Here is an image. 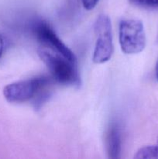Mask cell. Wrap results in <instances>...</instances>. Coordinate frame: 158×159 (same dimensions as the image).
Instances as JSON below:
<instances>
[{"instance_id": "obj_1", "label": "cell", "mask_w": 158, "mask_h": 159, "mask_svg": "<svg viewBox=\"0 0 158 159\" xmlns=\"http://www.w3.org/2000/svg\"><path fill=\"white\" fill-rule=\"evenodd\" d=\"M37 54L56 82L64 85H80L77 62L72 61L60 53L43 45H39Z\"/></svg>"}, {"instance_id": "obj_2", "label": "cell", "mask_w": 158, "mask_h": 159, "mask_svg": "<svg viewBox=\"0 0 158 159\" xmlns=\"http://www.w3.org/2000/svg\"><path fill=\"white\" fill-rule=\"evenodd\" d=\"M119 41L125 54H136L142 52L147 43L142 22L133 19L121 20L119 25Z\"/></svg>"}, {"instance_id": "obj_3", "label": "cell", "mask_w": 158, "mask_h": 159, "mask_svg": "<svg viewBox=\"0 0 158 159\" xmlns=\"http://www.w3.org/2000/svg\"><path fill=\"white\" fill-rule=\"evenodd\" d=\"M96 42L92 61L95 64H103L111 59L114 52L112 24L109 17L100 14L94 24Z\"/></svg>"}, {"instance_id": "obj_4", "label": "cell", "mask_w": 158, "mask_h": 159, "mask_svg": "<svg viewBox=\"0 0 158 159\" xmlns=\"http://www.w3.org/2000/svg\"><path fill=\"white\" fill-rule=\"evenodd\" d=\"M49 82L46 78L37 77L12 82L5 86L3 96L11 103H20L32 99Z\"/></svg>"}, {"instance_id": "obj_5", "label": "cell", "mask_w": 158, "mask_h": 159, "mask_svg": "<svg viewBox=\"0 0 158 159\" xmlns=\"http://www.w3.org/2000/svg\"><path fill=\"white\" fill-rule=\"evenodd\" d=\"M33 30L40 45L57 51L72 61L77 62V58L68 47L57 37L54 30L44 21L37 22L33 26Z\"/></svg>"}, {"instance_id": "obj_6", "label": "cell", "mask_w": 158, "mask_h": 159, "mask_svg": "<svg viewBox=\"0 0 158 159\" xmlns=\"http://www.w3.org/2000/svg\"><path fill=\"white\" fill-rule=\"evenodd\" d=\"M122 149V138L119 127L117 124H113L108 130L107 136V150L108 157L112 159L120 158Z\"/></svg>"}, {"instance_id": "obj_7", "label": "cell", "mask_w": 158, "mask_h": 159, "mask_svg": "<svg viewBox=\"0 0 158 159\" xmlns=\"http://www.w3.org/2000/svg\"><path fill=\"white\" fill-rule=\"evenodd\" d=\"M136 159H158V149L156 144L154 145H147L140 148L136 155Z\"/></svg>"}, {"instance_id": "obj_8", "label": "cell", "mask_w": 158, "mask_h": 159, "mask_svg": "<svg viewBox=\"0 0 158 159\" xmlns=\"http://www.w3.org/2000/svg\"><path fill=\"white\" fill-rule=\"evenodd\" d=\"M132 4L142 7L158 8V0H129Z\"/></svg>"}, {"instance_id": "obj_9", "label": "cell", "mask_w": 158, "mask_h": 159, "mask_svg": "<svg viewBox=\"0 0 158 159\" xmlns=\"http://www.w3.org/2000/svg\"><path fill=\"white\" fill-rule=\"evenodd\" d=\"M99 0H81L82 6L86 10H92L99 3Z\"/></svg>"}, {"instance_id": "obj_10", "label": "cell", "mask_w": 158, "mask_h": 159, "mask_svg": "<svg viewBox=\"0 0 158 159\" xmlns=\"http://www.w3.org/2000/svg\"><path fill=\"white\" fill-rule=\"evenodd\" d=\"M4 48H5V42L3 40L2 37L0 35V57H2L3 54V51H4Z\"/></svg>"}, {"instance_id": "obj_11", "label": "cell", "mask_w": 158, "mask_h": 159, "mask_svg": "<svg viewBox=\"0 0 158 159\" xmlns=\"http://www.w3.org/2000/svg\"><path fill=\"white\" fill-rule=\"evenodd\" d=\"M155 72H156V79H157V80H158V58H157V61H156V67H155Z\"/></svg>"}, {"instance_id": "obj_12", "label": "cell", "mask_w": 158, "mask_h": 159, "mask_svg": "<svg viewBox=\"0 0 158 159\" xmlns=\"http://www.w3.org/2000/svg\"><path fill=\"white\" fill-rule=\"evenodd\" d=\"M156 148H157V149H158V138H157V142H156Z\"/></svg>"}]
</instances>
